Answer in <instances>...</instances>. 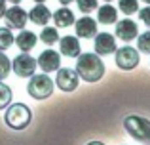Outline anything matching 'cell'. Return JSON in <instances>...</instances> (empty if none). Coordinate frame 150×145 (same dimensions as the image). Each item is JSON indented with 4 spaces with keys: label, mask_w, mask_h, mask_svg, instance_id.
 <instances>
[{
    "label": "cell",
    "mask_w": 150,
    "mask_h": 145,
    "mask_svg": "<svg viewBox=\"0 0 150 145\" xmlns=\"http://www.w3.org/2000/svg\"><path fill=\"white\" fill-rule=\"evenodd\" d=\"M74 71L78 73V76L86 82H97L105 74V63L101 61V57L97 54H82L78 56V63Z\"/></svg>",
    "instance_id": "1"
},
{
    "label": "cell",
    "mask_w": 150,
    "mask_h": 145,
    "mask_svg": "<svg viewBox=\"0 0 150 145\" xmlns=\"http://www.w3.org/2000/svg\"><path fill=\"white\" fill-rule=\"evenodd\" d=\"M125 132L143 145H150V120L139 115H129L124 120Z\"/></svg>",
    "instance_id": "2"
},
{
    "label": "cell",
    "mask_w": 150,
    "mask_h": 145,
    "mask_svg": "<svg viewBox=\"0 0 150 145\" xmlns=\"http://www.w3.org/2000/svg\"><path fill=\"white\" fill-rule=\"evenodd\" d=\"M4 120L13 130H23V128H27L30 124L33 113H30V109L25 103H13V105L8 107L6 115H4Z\"/></svg>",
    "instance_id": "3"
},
{
    "label": "cell",
    "mask_w": 150,
    "mask_h": 145,
    "mask_svg": "<svg viewBox=\"0 0 150 145\" xmlns=\"http://www.w3.org/2000/svg\"><path fill=\"white\" fill-rule=\"evenodd\" d=\"M27 92H29L30 97L34 99H46L53 94V80L48 76V74H36L34 73L30 76L29 84H27Z\"/></svg>",
    "instance_id": "4"
},
{
    "label": "cell",
    "mask_w": 150,
    "mask_h": 145,
    "mask_svg": "<svg viewBox=\"0 0 150 145\" xmlns=\"http://www.w3.org/2000/svg\"><path fill=\"white\" fill-rule=\"evenodd\" d=\"M114 59H116L118 69L122 71H133V69L139 65V52L131 46H124V48H118L114 52Z\"/></svg>",
    "instance_id": "5"
},
{
    "label": "cell",
    "mask_w": 150,
    "mask_h": 145,
    "mask_svg": "<svg viewBox=\"0 0 150 145\" xmlns=\"http://www.w3.org/2000/svg\"><path fill=\"white\" fill-rule=\"evenodd\" d=\"M36 67H38L36 59H34L33 56H29L27 52L19 54V56L11 61V69H13V73L17 74V76H21V78L33 76V74L36 73Z\"/></svg>",
    "instance_id": "6"
},
{
    "label": "cell",
    "mask_w": 150,
    "mask_h": 145,
    "mask_svg": "<svg viewBox=\"0 0 150 145\" xmlns=\"http://www.w3.org/2000/svg\"><path fill=\"white\" fill-rule=\"evenodd\" d=\"M4 21H6V27L8 29H25V25H27V19H29V15H27V11L23 10L21 6H11L10 10H6L4 11Z\"/></svg>",
    "instance_id": "7"
},
{
    "label": "cell",
    "mask_w": 150,
    "mask_h": 145,
    "mask_svg": "<svg viewBox=\"0 0 150 145\" xmlns=\"http://www.w3.org/2000/svg\"><path fill=\"white\" fill-rule=\"evenodd\" d=\"M57 88L63 92H74L80 84V76L74 69H57Z\"/></svg>",
    "instance_id": "8"
},
{
    "label": "cell",
    "mask_w": 150,
    "mask_h": 145,
    "mask_svg": "<svg viewBox=\"0 0 150 145\" xmlns=\"http://www.w3.org/2000/svg\"><path fill=\"white\" fill-rule=\"evenodd\" d=\"M36 65L44 73H53L61 67V56H59L55 50H44V52L40 54V57L36 59Z\"/></svg>",
    "instance_id": "9"
},
{
    "label": "cell",
    "mask_w": 150,
    "mask_h": 145,
    "mask_svg": "<svg viewBox=\"0 0 150 145\" xmlns=\"http://www.w3.org/2000/svg\"><path fill=\"white\" fill-rule=\"evenodd\" d=\"M95 52L97 56H110L116 52V38L108 33H97L95 34Z\"/></svg>",
    "instance_id": "10"
},
{
    "label": "cell",
    "mask_w": 150,
    "mask_h": 145,
    "mask_svg": "<svg viewBox=\"0 0 150 145\" xmlns=\"http://www.w3.org/2000/svg\"><path fill=\"white\" fill-rule=\"evenodd\" d=\"M139 34V27L133 19H122L116 23V36L124 42H131Z\"/></svg>",
    "instance_id": "11"
},
{
    "label": "cell",
    "mask_w": 150,
    "mask_h": 145,
    "mask_svg": "<svg viewBox=\"0 0 150 145\" xmlns=\"http://www.w3.org/2000/svg\"><path fill=\"white\" fill-rule=\"evenodd\" d=\"M74 23H76V34L80 38H93L97 34V21L91 19L88 14H86L82 19L74 21Z\"/></svg>",
    "instance_id": "12"
},
{
    "label": "cell",
    "mask_w": 150,
    "mask_h": 145,
    "mask_svg": "<svg viewBox=\"0 0 150 145\" xmlns=\"http://www.w3.org/2000/svg\"><path fill=\"white\" fill-rule=\"evenodd\" d=\"M59 50L67 57H78L80 56V42L76 36H63L59 38Z\"/></svg>",
    "instance_id": "13"
},
{
    "label": "cell",
    "mask_w": 150,
    "mask_h": 145,
    "mask_svg": "<svg viewBox=\"0 0 150 145\" xmlns=\"http://www.w3.org/2000/svg\"><path fill=\"white\" fill-rule=\"evenodd\" d=\"M51 19L55 21V27H57V29L70 27L74 21H76V17H74V14H72V10H69V8H59V10H55L53 14H51Z\"/></svg>",
    "instance_id": "14"
},
{
    "label": "cell",
    "mask_w": 150,
    "mask_h": 145,
    "mask_svg": "<svg viewBox=\"0 0 150 145\" xmlns=\"http://www.w3.org/2000/svg\"><path fill=\"white\" fill-rule=\"evenodd\" d=\"M29 19L33 23H36V25H46V23L51 19V11L48 10V6H44V4H36V6L33 8V10L29 11Z\"/></svg>",
    "instance_id": "15"
},
{
    "label": "cell",
    "mask_w": 150,
    "mask_h": 145,
    "mask_svg": "<svg viewBox=\"0 0 150 145\" xmlns=\"http://www.w3.org/2000/svg\"><path fill=\"white\" fill-rule=\"evenodd\" d=\"M36 40H38L36 34H34L33 31H25V29H21V33L17 34V38H13V42L19 46V50H23V52L33 50L34 46H36Z\"/></svg>",
    "instance_id": "16"
},
{
    "label": "cell",
    "mask_w": 150,
    "mask_h": 145,
    "mask_svg": "<svg viewBox=\"0 0 150 145\" xmlns=\"http://www.w3.org/2000/svg\"><path fill=\"white\" fill-rule=\"evenodd\" d=\"M97 19H99V23H103V25H112V23H116V19H118L116 8L110 6V4H103V8L97 10Z\"/></svg>",
    "instance_id": "17"
},
{
    "label": "cell",
    "mask_w": 150,
    "mask_h": 145,
    "mask_svg": "<svg viewBox=\"0 0 150 145\" xmlns=\"http://www.w3.org/2000/svg\"><path fill=\"white\" fill-rule=\"evenodd\" d=\"M40 38H42V42L44 44H55V42L59 40V33H57V27H44L42 29V34H40Z\"/></svg>",
    "instance_id": "18"
},
{
    "label": "cell",
    "mask_w": 150,
    "mask_h": 145,
    "mask_svg": "<svg viewBox=\"0 0 150 145\" xmlns=\"http://www.w3.org/2000/svg\"><path fill=\"white\" fill-rule=\"evenodd\" d=\"M11 97H13V94H11V88L0 80V111H2V109H6L8 105L11 103Z\"/></svg>",
    "instance_id": "19"
},
{
    "label": "cell",
    "mask_w": 150,
    "mask_h": 145,
    "mask_svg": "<svg viewBox=\"0 0 150 145\" xmlns=\"http://www.w3.org/2000/svg\"><path fill=\"white\" fill-rule=\"evenodd\" d=\"M118 8H120L122 14L131 15V14L139 11V2L137 0H118Z\"/></svg>",
    "instance_id": "20"
},
{
    "label": "cell",
    "mask_w": 150,
    "mask_h": 145,
    "mask_svg": "<svg viewBox=\"0 0 150 145\" xmlns=\"http://www.w3.org/2000/svg\"><path fill=\"white\" fill-rule=\"evenodd\" d=\"M13 34H11V29L8 27H0V50H8L11 44H13Z\"/></svg>",
    "instance_id": "21"
},
{
    "label": "cell",
    "mask_w": 150,
    "mask_h": 145,
    "mask_svg": "<svg viewBox=\"0 0 150 145\" xmlns=\"http://www.w3.org/2000/svg\"><path fill=\"white\" fill-rule=\"evenodd\" d=\"M137 48L143 54H150V31L143 34H137Z\"/></svg>",
    "instance_id": "22"
},
{
    "label": "cell",
    "mask_w": 150,
    "mask_h": 145,
    "mask_svg": "<svg viewBox=\"0 0 150 145\" xmlns=\"http://www.w3.org/2000/svg\"><path fill=\"white\" fill-rule=\"evenodd\" d=\"M11 71V61L8 59V56L0 50V80H4V78L10 74Z\"/></svg>",
    "instance_id": "23"
},
{
    "label": "cell",
    "mask_w": 150,
    "mask_h": 145,
    "mask_svg": "<svg viewBox=\"0 0 150 145\" xmlns=\"http://www.w3.org/2000/svg\"><path fill=\"white\" fill-rule=\"evenodd\" d=\"M76 2H78V10L84 15L93 11V10H97V0H76Z\"/></svg>",
    "instance_id": "24"
},
{
    "label": "cell",
    "mask_w": 150,
    "mask_h": 145,
    "mask_svg": "<svg viewBox=\"0 0 150 145\" xmlns=\"http://www.w3.org/2000/svg\"><path fill=\"white\" fill-rule=\"evenodd\" d=\"M139 19L150 29V6L143 8V10H139Z\"/></svg>",
    "instance_id": "25"
},
{
    "label": "cell",
    "mask_w": 150,
    "mask_h": 145,
    "mask_svg": "<svg viewBox=\"0 0 150 145\" xmlns=\"http://www.w3.org/2000/svg\"><path fill=\"white\" fill-rule=\"evenodd\" d=\"M4 11H6V0H0V19H2Z\"/></svg>",
    "instance_id": "26"
},
{
    "label": "cell",
    "mask_w": 150,
    "mask_h": 145,
    "mask_svg": "<svg viewBox=\"0 0 150 145\" xmlns=\"http://www.w3.org/2000/svg\"><path fill=\"white\" fill-rule=\"evenodd\" d=\"M88 145H105V143H101V141H91V143H88Z\"/></svg>",
    "instance_id": "27"
},
{
    "label": "cell",
    "mask_w": 150,
    "mask_h": 145,
    "mask_svg": "<svg viewBox=\"0 0 150 145\" xmlns=\"http://www.w3.org/2000/svg\"><path fill=\"white\" fill-rule=\"evenodd\" d=\"M59 2H61V4H70L72 0H59Z\"/></svg>",
    "instance_id": "28"
},
{
    "label": "cell",
    "mask_w": 150,
    "mask_h": 145,
    "mask_svg": "<svg viewBox=\"0 0 150 145\" xmlns=\"http://www.w3.org/2000/svg\"><path fill=\"white\" fill-rule=\"evenodd\" d=\"M8 2H11V4H19L21 0H8Z\"/></svg>",
    "instance_id": "29"
},
{
    "label": "cell",
    "mask_w": 150,
    "mask_h": 145,
    "mask_svg": "<svg viewBox=\"0 0 150 145\" xmlns=\"http://www.w3.org/2000/svg\"><path fill=\"white\" fill-rule=\"evenodd\" d=\"M34 2H36V4H40V2H46V0H34Z\"/></svg>",
    "instance_id": "30"
},
{
    "label": "cell",
    "mask_w": 150,
    "mask_h": 145,
    "mask_svg": "<svg viewBox=\"0 0 150 145\" xmlns=\"http://www.w3.org/2000/svg\"><path fill=\"white\" fill-rule=\"evenodd\" d=\"M143 2H144V4H150V0H143Z\"/></svg>",
    "instance_id": "31"
},
{
    "label": "cell",
    "mask_w": 150,
    "mask_h": 145,
    "mask_svg": "<svg viewBox=\"0 0 150 145\" xmlns=\"http://www.w3.org/2000/svg\"><path fill=\"white\" fill-rule=\"evenodd\" d=\"M105 2H112V0H105Z\"/></svg>",
    "instance_id": "32"
}]
</instances>
